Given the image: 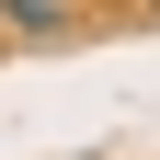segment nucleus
Masks as SVG:
<instances>
[{
    "mask_svg": "<svg viewBox=\"0 0 160 160\" xmlns=\"http://www.w3.org/2000/svg\"><path fill=\"white\" fill-rule=\"evenodd\" d=\"M149 12H160V0H149Z\"/></svg>",
    "mask_w": 160,
    "mask_h": 160,
    "instance_id": "obj_2",
    "label": "nucleus"
},
{
    "mask_svg": "<svg viewBox=\"0 0 160 160\" xmlns=\"http://www.w3.org/2000/svg\"><path fill=\"white\" fill-rule=\"evenodd\" d=\"M0 23H12V34H34V46H57L80 12H69V0H0Z\"/></svg>",
    "mask_w": 160,
    "mask_h": 160,
    "instance_id": "obj_1",
    "label": "nucleus"
}]
</instances>
